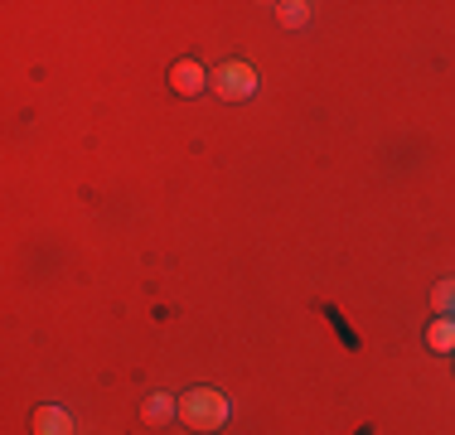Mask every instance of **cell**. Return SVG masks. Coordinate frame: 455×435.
<instances>
[{"label":"cell","instance_id":"6","mask_svg":"<svg viewBox=\"0 0 455 435\" xmlns=\"http://www.w3.org/2000/svg\"><path fill=\"white\" fill-rule=\"evenodd\" d=\"M427 344L436 348V353H455V320H451V314H446V320H436V324L427 329Z\"/></svg>","mask_w":455,"mask_h":435},{"label":"cell","instance_id":"5","mask_svg":"<svg viewBox=\"0 0 455 435\" xmlns=\"http://www.w3.org/2000/svg\"><path fill=\"white\" fill-rule=\"evenodd\" d=\"M140 416H146L150 426H165L170 416H180V401L170 397V392H150V397L140 401Z\"/></svg>","mask_w":455,"mask_h":435},{"label":"cell","instance_id":"8","mask_svg":"<svg viewBox=\"0 0 455 435\" xmlns=\"http://www.w3.org/2000/svg\"><path fill=\"white\" fill-rule=\"evenodd\" d=\"M431 310H436V314H455V276H446L436 290H431Z\"/></svg>","mask_w":455,"mask_h":435},{"label":"cell","instance_id":"1","mask_svg":"<svg viewBox=\"0 0 455 435\" xmlns=\"http://www.w3.org/2000/svg\"><path fill=\"white\" fill-rule=\"evenodd\" d=\"M228 416H233V401H228L219 387H194V392H184V397H180V421L189 431H204V435L223 431Z\"/></svg>","mask_w":455,"mask_h":435},{"label":"cell","instance_id":"4","mask_svg":"<svg viewBox=\"0 0 455 435\" xmlns=\"http://www.w3.org/2000/svg\"><path fill=\"white\" fill-rule=\"evenodd\" d=\"M204 83H209V78H204V68L194 59H180L175 68H170V87H175L180 97H199Z\"/></svg>","mask_w":455,"mask_h":435},{"label":"cell","instance_id":"9","mask_svg":"<svg viewBox=\"0 0 455 435\" xmlns=\"http://www.w3.org/2000/svg\"><path fill=\"white\" fill-rule=\"evenodd\" d=\"M451 320H455V314H451Z\"/></svg>","mask_w":455,"mask_h":435},{"label":"cell","instance_id":"7","mask_svg":"<svg viewBox=\"0 0 455 435\" xmlns=\"http://www.w3.org/2000/svg\"><path fill=\"white\" fill-rule=\"evenodd\" d=\"M276 20L286 29H306L310 25V5L306 0H286V5H276Z\"/></svg>","mask_w":455,"mask_h":435},{"label":"cell","instance_id":"3","mask_svg":"<svg viewBox=\"0 0 455 435\" xmlns=\"http://www.w3.org/2000/svg\"><path fill=\"white\" fill-rule=\"evenodd\" d=\"M29 431L35 435H73L78 426H73V416L63 407H39L35 416H29Z\"/></svg>","mask_w":455,"mask_h":435},{"label":"cell","instance_id":"2","mask_svg":"<svg viewBox=\"0 0 455 435\" xmlns=\"http://www.w3.org/2000/svg\"><path fill=\"white\" fill-rule=\"evenodd\" d=\"M213 92L223 97V102H247V97L257 92V73H252V63H223L219 73H213Z\"/></svg>","mask_w":455,"mask_h":435}]
</instances>
